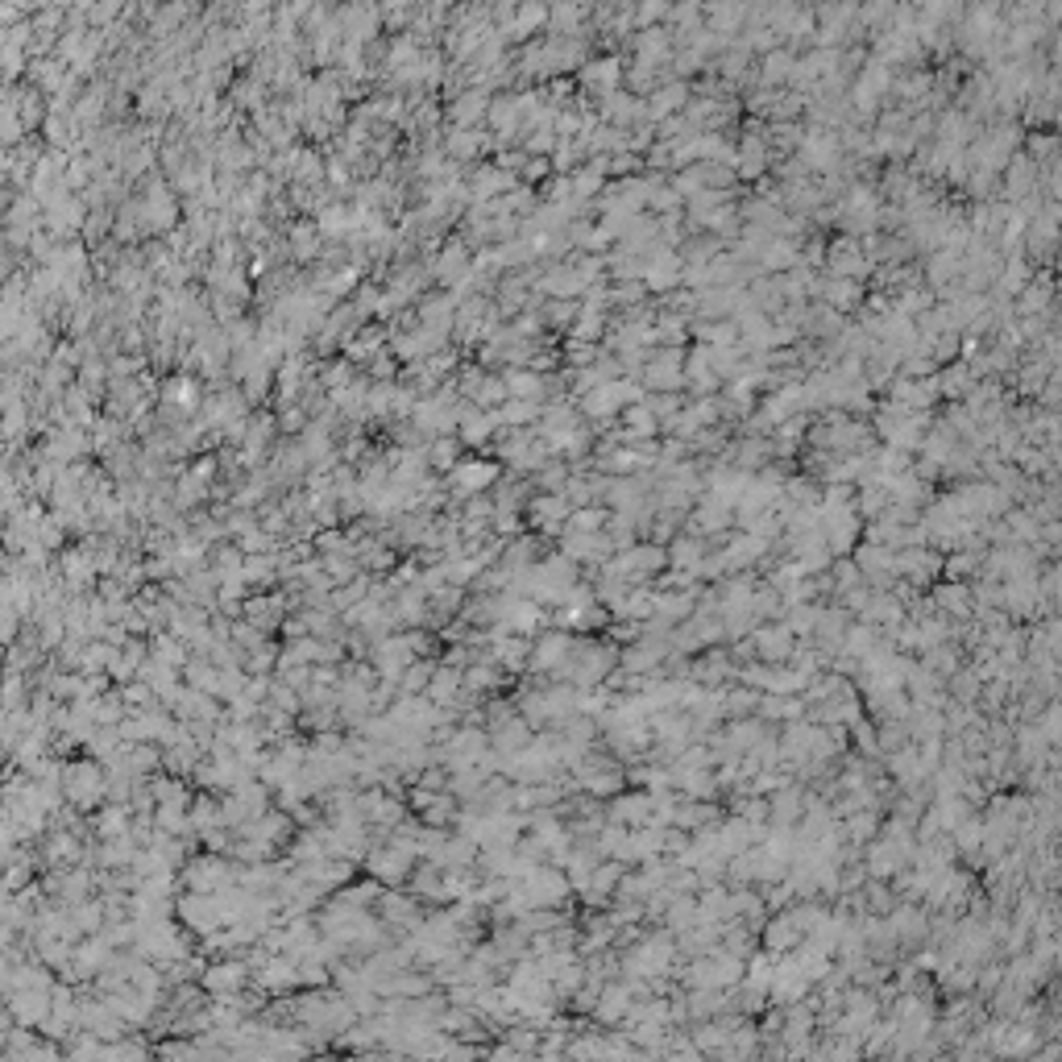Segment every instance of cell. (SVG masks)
<instances>
[{
  "label": "cell",
  "instance_id": "cell-1",
  "mask_svg": "<svg viewBox=\"0 0 1062 1062\" xmlns=\"http://www.w3.org/2000/svg\"><path fill=\"white\" fill-rule=\"evenodd\" d=\"M108 785H113V776H108L104 760L96 764V756L71 760L67 772H63V797H67V805L79 809V814H96V809L104 805V797H108Z\"/></svg>",
  "mask_w": 1062,
  "mask_h": 1062
},
{
  "label": "cell",
  "instance_id": "cell-2",
  "mask_svg": "<svg viewBox=\"0 0 1062 1062\" xmlns=\"http://www.w3.org/2000/svg\"><path fill=\"white\" fill-rule=\"evenodd\" d=\"M419 660V652L411 648V635L403 631V635H382V639H374V648H370V664L378 668V677L382 681H403V673L407 668Z\"/></svg>",
  "mask_w": 1062,
  "mask_h": 1062
},
{
  "label": "cell",
  "instance_id": "cell-3",
  "mask_svg": "<svg viewBox=\"0 0 1062 1062\" xmlns=\"http://www.w3.org/2000/svg\"><path fill=\"white\" fill-rule=\"evenodd\" d=\"M175 913H179L183 926L191 934H200V938H208L212 930L225 926V913H220V905H216V892H195V888H187L183 897L175 901Z\"/></svg>",
  "mask_w": 1062,
  "mask_h": 1062
},
{
  "label": "cell",
  "instance_id": "cell-4",
  "mask_svg": "<svg viewBox=\"0 0 1062 1062\" xmlns=\"http://www.w3.org/2000/svg\"><path fill=\"white\" fill-rule=\"evenodd\" d=\"M233 859L225 855H191L183 863V888H195V892H216V888H225L237 880V868H229Z\"/></svg>",
  "mask_w": 1062,
  "mask_h": 1062
},
{
  "label": "cell",
  "instance_id": "cell-5",
  "mask_svg": "<svg viewBox=\"0 0 1062 1062\" xmlns=\"http://www.w3.org/2000/svg\"><path fill=\"white\" fill-rule=\"evenodd\" d=\"M249 980H254V967H249L245 959H212L208 967H204V975H200V984H204V992L208 996H237Z\"/></svg>",
  "mask_w": 1062,
  "mask_h": 1062
},
{
  "label": "cell",
  "instance_id": "cell-6",
  "mask_svg": "<svg viewBox=\"0 0 1062 1062\" xmlns=\"http://www.w3.org/2000/svg\"><path fill=\"white\" fill-rule=\"evenodd\" d=\"M536 743V735H531V718H523L519 710L511 718H502L490 726V747L498 751V756H515V751L531 747Z\"/></svg>",
  "mask_w": 1062,
  "mask_h": 1062
},
{
  "label": "cell",
  "instance_id": "cell-7",
  "mask_svg": "<svg viewBox=\"0 0 1062 1062\" xmlns=\"http://www.w3.org/2000/svg\"><path fill=\"white\" fill-rule=\"evenodd\" d=\"M357 809H361V818H366L370 826H399L403 822V797H390L382 789H366V793H357Z\"/></svg>",
  "mask_w": 1062,
  "mask_h": 1062
},
{
  "label": "cell",
  "instance_id": "cell-8",
  "mask_svg": "<svg viewBox=\"0 0 1062 1062\" xmlns=\"http://www.w3.org/2000/svg\"><path fill=\"white\" fill-rule=\"evenodd\" d=\"M573 652V639L565 631H556V635H544L540 644H531V673H556V668L565 664V656Z\"/></svg>",
  "mask_w": 1062,
  "mask_h": 1062
},
{
  "label": "cell",
  "instance_id": "cell-9",
  "mask_svg": "<svg viewBox=\"0 0 1062 1062\" xmlns=\"http://www.w3.org/2000/svg\"><path fill=\"white\" fill-rule=\"evenodd\" d=\"M241 619H249L262 631H278L287 623V598L283 594H270V598H245L241 606Z\"/></svg>",
  "mask_w": 1062,
  "mask_h": 1062
},
{
  "label": "cell",
  "instance_id": "cell-10",
  "mask_svg": "<svg viewBox=\"0 0 1062 1062\" xmlns=\"http://www.w3.org/2000/svg\"><path fill=\"white\" fill-rule=\"evenodd\" d=\"M498 478V465H490V461H457L453 469H449V482H453V490L457 494H478V490H486L490 482Z\"/></svg>",
  "mask_w": 1062,
  "mask_h": 1062
},
{
  "label": "cell",
  "instance_id": "cell-11",
  "mask_svg": "<svg viewBox=\"0 0 1062 1062\" xmlns=\"http://www.w3.org/2000/svg\"><path fill=\"white\" fill-rule=\"evenodd\" d=\"M133 805L129 801H113V805H100L96 814H92V834L100 838H121V834H129V826H133Z\"/></svg>",
  "mask_w": 1062,
  "mask_h": 1062
},
{
  "label": "cell",
  "instance_id": "cell-12",
  "mask_svg": "<svg viewBox=\"0 0 1062 1062\" xmlns=\"http://www.w3.org/2000/svg\"><path fill=\"white\" fill-rule=\"evenodd\" d=\"M461 689H465V668H457V664H440L436 668V677H432V685H428V697L436 706H457V697H461Z\"/></svg>",
  "mask_w": 1062,
  "mask_h": 1062
},
{
  "label": "cell",
  "instance_id": "cell-13",
  "mask_svg": "<svg viewBox=\"0 0 1062 1062\" xmlns=\"http://www.w3.org/2000/svg\"><path fill=\"white\" fill-rule=\"evenodd\" d=\"M187 648L191 644H187V639H179L175 631H154L150 635V656L162 660V664H171V668H187V660H191Z\"/></svg>",
  "mask_w": 1062,
  "mask_h": 1062
},
{
  "label": "cell",
  "instance_id": "cell-14",
  "mask_svg": "<svg viewBox=\"0 0 1062 1062\" xmlns=\"http://www.w3.org/2000/svg\"><path fill=\"white\" fill-rule=\"evenodd\" d=\"M117 660H121V648L113 639H88V648L79 656V673H113Z\"/></svg>",
  "mask_w": 1062,
  "mask_h": 1062
},
{
  "label": "cell",
  "instance_id": "cell-15",
  "mask_svg": "<svg viewBox=\"0 0 1062 1062\" xmlns=\"http://www.w3.org/2000/svg\"><path fill=\"white\" fill-rule=\"evenodd\" d=\"M225 826V814H220V801L216 797H208V793H195V801H191V830L195 834H208V830H220Z\"/></svg>",
  "mask_w": 1062,
  "mask_h": 1062
},
{
  "label": "cell",
  "instance_id": "cell-16",
  "mask_svg": "<svg viewBox=\"0 0 1062 1062\" xmlns=\"http://www.w3.org/2000/svg\"><path fill=\"white\" fill-rule=\"evenodd\" d=\"M569 515V502H565V494L561 498H536L531 502V519H536L548 536H556V527H561V519Z\"/></svg>",
  "mask_w": 1062,
  "mask_h": 1062
},
{
  "label": "cell",
  "instance_id": "cell-17",
  "mask_svg": "<svg viewBox=\"0 0 1062 1062\" xmlns=\"http://www.w3.org/2000/svg\"><path fill=\"white\" fill-rule=\"evenodd\" d=\"M432 677H436V664H432V656H419V660L407 668V673H403V681H399V693H428Z\"/></svg>",
  "mask_w": 1062,
  "mask_h": 1062
},
{
  "label": "cell",
  "instance_id": "cell-18",
  "mask_svg": "<svg viewBox=\"0 0 1062 1062\" xmlns=\"http://www.w3.org/2000/svg\"><path fill=\"white\" fill-rule=\"evenodd\" d=\"M121 697H125V706H129V714L133 710H150V706H158V693L137 677V681H129V685H121Z\"/></svg>",
  "mask_w": 1062,
  "mask_h": 1062
},
{
  "label": "cell",
  "instance_id": "cell-19",
  "mask_svg": "<svg viewBox=\"0 0 1062 1062\" xmlns=\"http://www.w3.org/2000/svg\"><path fill=\"white\" fill-rule=\"evenodd\" d=\"M204 498H208V482H200L195 473H187V478L179 482V490H175V502H179V507H195V502H204Z\"/></svg>",
  "mask_w": 1062,
  "mask_h": 1062
},
{
  "label": "cell",
  "instance_id": "cell-20",
  "mask_svg": "<svg viewBox=\"0 0 1062 1062\" xmlns=\"http://www.w3.org/2000/svg\"><path fill=\"white\" fill-rule=\"evenodd\" d=\"M432 461H436L440 469H453V465H457V444H436V449H432Z\"/></svg>",
  "mask_w": 1062,
  "mask_h": 1062
},
{
  "label": "cell",
  "instance_id": "cell-21",
  "mask_svg": "<svg viewBox=\"0 0 1062 1062\" xmlns=\"http://www.w3.org/2000/svg\"><path fill=\"white\" fill-rule=\"evenodd\" d=\"M598 523H602V515H594V511H577L573 515V531H590V536H594Z\"/></svg>",
  "mask_w": 1062,
  "mask_h": 1062
},
{
  "label": "cell",
  "instance_id": "cell-22",
  "mask_svg": "<svg viewBox=\"0 0 1062 1062\" xmlns=\"http://www.w3.org/2000/svg\"><path fill=\"white\" fill-rule=\"evenodd\" d=\"M511 390H515V395H531V390H536V382H531L527 374H515L511 378Z\"/></svg>",
  "mask_w": 1062,
  "mask_h": 1062
}]
</instances>
